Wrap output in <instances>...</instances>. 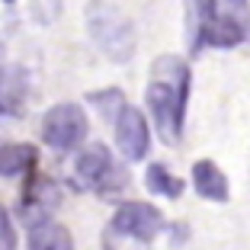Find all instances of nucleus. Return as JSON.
<instances>
[{"label":"nucleus","instance_id":"1","mask_svg":"<svg viewBox=\"0 0 250 250\" xmlns=\"http://www.w3.org/2000/svg\"><path fill=\"white\" fill-rule=\"evenodd\" d=\"M192 74L180 55H161L151 64V81L145 87V103L151 112V122L167 145H177L183 138L186 103H189Z\"/></svg>","mask_w":250,"mask_h":250},{"label":"nucleus","instance_id":"2","mask_svg":"<svg viewBox=\"0 0 250 250\" xmlns=\"http://www.w3.org/2000/svg\"><path fill=\"white\" fill-rule=\"evenodd\" d=\"M87 36L100 48L103 58L112 64H128L138 52V32L122 7L106 3V0H90L87 3Z\"/></svg>","mask_w":250,"mask_h":250},{"label":"nucleus","instance_id":"3","mask_svg":"<svg viewBox=\"0 0 250 250\" xmlns=\"http://www.w3.org/2000/svg\"><path fill=\"white\" fill-rule=\"evenodd\" d=\"M87 112L83 106L77 103H55L52 109L42 116V125H39V132H42V141L52 151L58 154H67V151H77L87 138Z\"/></svg>","mask_w":250,"mask_h":250},{"label":"nucleus","instance_id":"4","mask_svg":"<svg viewBox=\"0 0 250 250\" xmlns=\"http://www.w3.org/2000/svg\"><path fill=\"white\" fill-rule=\"evenodd\" d=\"M109 231L122 237H132L138 244H151L161 231H167V221H164L161 208L151 206V202H122V206L112 212V221H109Z\"/></svg>","mask_w":250,"mask_h":250},{"label":"nucleus","instance_id":"5","mask_svg":"<svg viewBox=\"0 0 250 250\" xmlns=\"http://www.w3.org/2000/svg\"><path fill=\"white\" fill-rule=\"evenodd\" d=\"M112 138H116V151L125 161H145L151 151V128L145 112L128 103L112 122Z\"/></svg>","mask_w":250,"mask_h":250},{"label":"nucleus","instance_id":"6","mask_svg":"<svg viewBox=\"0 0 250 250\" xmlns=\"http://www.w3.org/2000/svg\"><path fill=\"white\" fill-rule=\"evenodd\" d=\"M116 170V161H112V151L100 141L93 145H83L77 151L71 164V173H74V183L81 186V189H103V183L109 180V173Z\"/></svg>","mask_w":250,"mask_h":250},{"label":"nucleus","instance_id":"7","mask_svg":"<svg viewBox=\"0 0 250 250\" xmlns=\"http://www.w3.org/2000/svg\"><path fill=\"white\" fill-rule=\"evenodd\" d=\"M218 0H183V32L189 55H199L206 48V32L218 20Z\"/></svg>","mask_w":250,"mask_h":250},{"label":"nucleus","instance_id":"8","mask_svg":"<svg viewBox=\"0 0 250 250\" xmlns=\"http://www.w3.org/2000/svg\"><path fill=\"white\" fill-rule=\"evenodd\" d=\"M29 100V71L22 64L0 67V116H20Z\"/></svg>","mask_w":250,"mask_h":250},{"label":"nucleus","instance_id":"9","mask_svg":"<svg viewBox=\"0 0 250 250\" xmlns=\"http://www.w3.org/2000/svg\"><path fill=\"white\" fill-rule=\"evenodd\" d=\"M192 189L202 199H208V202H228V196H231L228 177H225V170L215 161H196L192 164Z\"/></svg>","mask_w":250,"mask_h":250},{"label":"nucleus","instance_id":"10","mask_svg":"<svg viewBox=\"0 0 250 250\" xmlns=\"http://www.w3.org/2000/svg\"><path fill=\"white\" fill-rule=\"evenodd\" d=\"M29 250H74L71 231L55 218L29 221Z\"/></svg>","mask_w":250,"mask_h":250},{"label":"nucleus","instance_id":"11","mask_svg":"<svg viewBox=\"0 0 250 250\" xmlns=\"http://www.w3.org/2000/svg\"><path fill=\"white\" fill-rule=\"evenodd\" d=\"M247 39V26L237 20L234 13H218V20L208 26L206 32V48H237Z\"/></svg>","mask_w":250,"mask_h":250},{"label":"nucleus","instance_id":"12","mask_svg":"<svg viewBox=\"0 0 250 250\" xmlns=\"http://www.w3.org/2000/svg\"><path fill=\"white\" fill-rule=\"evenodd\" d=\"M36 167V147L26 141H13V145H0V177L16 180L22 173H29Z\"/></svg>","mask_w":250,"mask_h":250},{"label":"nucleus","instance_id":"13","mask_svg":"<svg viewBox=\"0 0 250 250\" xmlns=\"http://www.w3.org/2000/svg\"><path fill=\"white\" fill-rule=\"evenodd\" d=\"M145 186H147V192L164 196V199H177L180 192H183V180L173 177L167 164H151V167L145 170Z\"/></svg>","mask_w":250,"mask_h":250},{"label":"nucleus","instance_id":"14","mask_svg":"<svg viewBox=\"0 0 250 250\" xmlns=\"http://www.w3.org/2000/svg\"><path fill=\"white\" fill-rule=\"evenodd\" d=\"M87 103L96 106L100 109V116L109 119V122H116V116L125 109V93L119 87H106V90H93V93H87Z\"/></svg>","mask_w":250,"mask_h":250},{"label":"nucleus","instance_id":"15","mask_svg":"<svg viewBox=\"0 0 250 250\" xmlns=\"http://www.w3.org/2000/svg\"><path fill=\"white\" fill-rule=\"evenodd\" d=\"M0 250H16V231L3 206H0Z\"/></svg>","mask_w":250,"mask_h":250},{"label":"nucleus","instance_id":"16","mask_svg":"<svg viewBox=\"0 0 250 250\" xmlns=\"http://www.w3.org/2000/svg\"><path fill=\"white\" fill-rule=\"evenodd\" d=\"M0 67H3V52H0Z\"/></svg>","mask_w":250,"mask_h":250},{"label":"nucleus","instance_id":"17","mask_svg":"<svg viewBox=\"0 0 250 250\" xmlns=\"http://www.w3.org/2000/svg\"><path fill=\"white\" fill-rule=\"evenodd\" d=\"M231 3H244V0H231Z\"/></svg>","mask_w":250,"mask_h":250},{"label":"nucleus","instance_id":"18","mask_svg":"<svg viewBox=\"0 0 250 250\" xmlns=\"http://www.w3.org/2000/svg\"><path fill=\"white\" fill-rule=\"evenodd\" d=\"M3 3H13V0H3Z\"/></svg>","mask_w":250,"mask_h":250}]
</instances>
